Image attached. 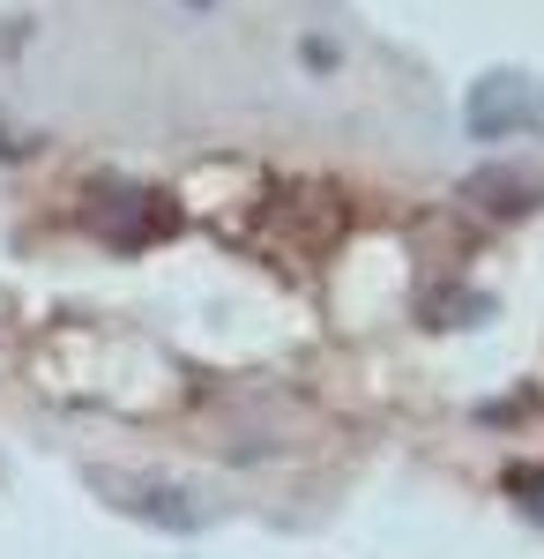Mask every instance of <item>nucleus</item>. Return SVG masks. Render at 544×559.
<instances>
[{
    "label": "nucleus",
    "instance_id": "f03ea898",
    "mask_svg": "<svg viewBox=\"0 0 544 559\" xmlns=\"http://www.w3.org/2000/svg\"><path fill=\"white\" fill-rule=\"evenodd\" d=\"M462 120H470L477 142H507V134H522V128L544 120V90L530 83V75H485V83L470 90Z\"/></svg>",
    "mask_w": 544,
    "mask_h": 559
},
{
    "label": "nucleus",
    "instance_id": "7ed1b4c3",
    "mask_svg": "<svg viewBox=\"0 0 544 559\" xmlns=\"http://www.w3.org/2000/svg\"><path fill=\"white\" fill-rule=\"evenodd\" d=\"M515 492H530V500H522V508H530V515L544 522V471H522V477H515Z\"/></svg>",
    "mask_w": 544,
    "mask_h": 559
},
{
    "label": "nucleus",
    "instance_id": "f257e3e1",
    "mask_svg": "<svg viewBox=\"0 0 544 559\" xmlns=\"http://www.w3.org/2000/svg\"><path fill=\"white\" fill-rule=\"evenodd\" d=\"M83 485L113 508V515L142 522V530H165V537H194V530L210 522L202 492L179 485V477H165V471H105V463H90Z\"/></svg>",
    "mask_w": 544,
    "mask_h": 559
}]
</instances>
